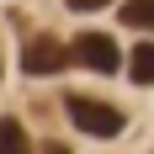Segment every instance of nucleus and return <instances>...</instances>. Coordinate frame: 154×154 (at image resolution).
<instances>
[{"instance_id":"obj_8","label":"nucleus","mask_w":154,"mask_h":154,"mask_svg":"<svg viewBox=\"0 0 154 154\" xmlns=\"http://www.w3.org/2000/svg\"><path fill=\"white\" fill-rule=\"evenodd\" d=\"M43 154H69V149H64V143H43Z\"/></svg>"},{"instance_id":"obj_3","label":"nucleus","mask_w":154,"mask_h":154,"mask_svg":"<svg viewBox=\"0 0 154 154\" xmlns=\"http://www.w3.org/2000/svg\"><path fill=\"white\" fill-rule=\"evenodd\" d=\"M64 64H69V48H64L59 37H32V43L21 48V69H27V75H59Z\"/></svg>"},{"instance_id":"obj_7","label":"nucleus","mask_w":154,"mask_h":154,"mask_svg":"<svg viewBox=\"0 0 154 154\" xmlns=\"http://www.w3.org/2000/svg\"><path fill=\"white\" fill-rule=\"evenodd\" d=\"M69 11H101V5H112V0H64Z\"/></svg>"},{"instance_id":"obj_2","label":"nucleus","mask_w":154,"mask_h":154,"mask_svg":"<svg viewBox=\"0 0 154 154\" xmlns=\"http://www.w3.org/2000/svg\"><path fill=\"white\" fill-rule=\"evenodd\" d=\"M69 59H80L85 69H96V75H112V69H117V43L101 37V32H80L75 43H69Z\"/></svg>"},{"instance_id":"obj_1","label":"nucleus","mask_w":154,"mask_h":154,"mask_svg":"<svg viewBox=\"0 0 154 154\" xmlns=\"http://www.w3.org/2000/svg\"><path fill=\"white\" fill-rule=\"evenodd\" d=\"M64 112H69V122H75L80 133H91V138H117V133L128 128L117 106L91 101V96H69V101H64Z\"/></svg>"},{"instance_id":"obj_4","label":"nucleus","mask_w":154,"mask_h":154,"mask_svg":"<svg viewBox=\"0 0 154 154\" xmlns=\"http://www.w3.org/2000/svg\"><path fill=\"white\" fill-rule=\"evenodd\" d=\"M128 75H133V85H154V43H138V48H133Z\"/></svg>"},{"instance_id":"obj_5","label":"nucleus","mask_w":154,"mask_h":154,"mask_svg":"<svg viewBox=\"0 0 154 154\" xmlns=\"http://www.w3.org/2000/svg\"><path fill=\"white\" fill-rule=\"evenodd\" d=\"M0 154H32V143H27V128L16 122V117H5V122H0Z\"/></svg>"},{"instance_id":"obj_6","label":"nucleus","mask_w":154,"mask_h":154,"mask_svg":"<svg viewBox=\"0 0 154 154\" xmlns=\"http://www.w3.org/2000/svg\"><path fill=\"white\" fill-rule=\"evenodd\" d=\"M122 27L154 32V0H128V5H122Z\"/></svg>"}]
</instances>
